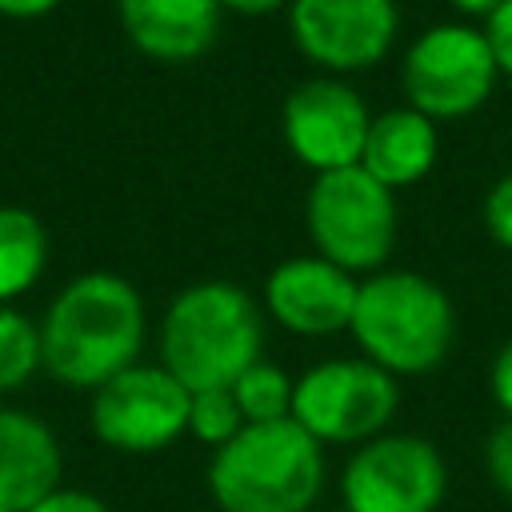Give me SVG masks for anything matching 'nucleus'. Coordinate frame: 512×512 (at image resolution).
<instances>
[{
  "mask_svg": "<svg viewBox=\"0 0 512 512\" xmlns=\"http://www.w3.org/2000/svg\"><path fill=\"white\" fill-rule=\"evenodd\" d=\"M60 0H0V16H12V20H36V16H48Z\"/></svg>",
  "mask_w": 512,
  "mask_h": 512,
  "instance_id": "393cba45",
  "label": "nucleus"
},
{
  "mask_svg": "<svg viewBox=\"0 0 512 512\" xmlns=\"http://www.w3.org/2000/svg\"><path fill=\"white\" fill-rule=\"evenodd\" d=\"M484 468H488V480L492 488L512 500V420H500L488 440H484Z\"/></svg>",
  "mask_w": 512,
  "mask_h": 512,
  "instance_id": "aec40b11",
  "label": "nucleus"
},
{
  "mask_svg": "<svg viewBox=\"0 0 512 512\" xmlns=\"http://www.w3.org/2000/svg\"><path fill=\"white\" fill-rule=\"evenodd\" d=\"M188 404L192 392L164 364H132L92 392L88 424L104 448L148 456L188 436Z\"/></svg>",
  "mask_w": 512,
  "mask_h": 512,
  "instance_id": "1a4fd4ad",
  "label": "nucleus"
},
{
  "mask_svg": "<svg viewBox=\"0 0 512 512\" xmlns=\"http://www.w3.org/2000/svg\"><path fill=\"white\" fill-rule=\"evenodd\" d=\"M348 332L364 360L388 376H424L444 364L456 336V312L436 280L392 268L360 280Z\"/></svg>",
  "mask_w": 512,
  "mask_h": 512,
  "instance_id": "20e7f679",
  "label": "nucleus"
},
{
  "mask_svg": "<svg viewBox=\"0 0 512 512\" xmlns=\"http://www.w3.org/2000/svg\"><path fill=\"white\" fill-rule=\"evenodd\" d=\"M436 156H440L436 120H428L416 108H388V112L372 116V124H368L360 168L396 192V188L424 180L432 172Z\"/></svg>",
  "mask_w": 512,
  "mask_h": 512,
  "instance_id": "2eb2a0df",
  "label": "nucleus"
},
{
  "mask_svg": "<svg viewBox=\"0 0 512 512\" xmlns=\"http://www.w3.org/2000/svg\"><path fill=\"white\" fill-rule=\"evenodd\" d=\"M484 224H488V236L512 252V172L500 176L484 196Z\"/></svg>",
  "mask_w": 512,
  "mask_h": 512,
  "instance_id": "412c9836",
  "label": "nucleus"
},
{
  "mask_svg": "<svg viewBox=\"0 0 512 512\" xmlns=\"http://www.w3.org/2000/svg\"><path fill=\"white\" fill-rule=\"evenodd\" d=\"M368 124H372V116H368L360 92L340 80H328V76L300 84L284 100V116H280L288 152L316 176L360 164Z\"/></svg>",
  "mask_w": 512,
  "mask_h": 512,
  "instance_id": "9b49d317",
  "label": "nucleus"
},
{
  "mask_svg": "<svg viewBox=\"0 0 512 512\" xmlns=\"http://www.w3.org/2000/svg\"><path fill=\"white\" fill-rule=\"evenodd\" d=\"M292 384L296 380L272 360H256L248 372H240V380L232 384V396L240 404L244 424L288 420L292 416Z\"/></svg>",
  "mask_w": 512,
  "mask_h": 512,
  "instance_id": "f3484780",
  "label": "nucleus"
},
{
  "mask_svg": "<svg viewBox=\"0 0 512 512\" xmlns=\"http://www.w3.org/2000/svg\"><path fill=\"white\" fill-rule=\"evenodd\" d=\"M216 4L228 12H240V16H268V12L288 8L292 0H216Z\"/></svg>",
  "mask_w": 512,
  "mask_h": 512,
  "instance_id": "a878e982",
  "label": "nucleus"
},
{
  "mask_svg": "<svg viewBox=\"0 0 512 512\" xmlns=\"http://www.w3.org/2000/svg\"><path fill=\"white\" fill-rule=\"evenodd\" d=\"M40 368V324L20 308L0 304V396L24 388Z\"/></svg>",
  "mask_w": 512,
  "mask_h": 512,
  "instance_id": "a211bd4d",
  "label": "nucleus"
},
{
  "mask_svg": "<svg viewBox=\"0 0 512 512\" xmlns=\"http://www.w3.org/2000/svg\"><path fill=\"white\" fill-rule=\"evenodd\" d=\"M28 512H116L104 496H96V492H88V488H68V484H60L52 496H44L36 508H28Z\"/></svg>",
  "mask_w": 512,
  "mask_h": 512,
  "instance_id": "5701e85b",
  "label": "nucleus"
},
{
  "mask_svg": "<svg viewBox=\"0 0 512 512\" xmlns=\"http://www.w3.org/2000/svg\"><path fill=\"white\" fill-rule=\"evenodd\" d=\"M64 484V448L28 408L0 404V508L28 512Z\"/></svg>",
  "mask_w": 512,
  "mask_h": 512,
  "instance_id": "ddd939ff",
  "label": "nucleus"
},
{
  "mask_svg": "<svg viewBox=\"0 0 512 512\" xmlns=\"http://www.w3.org/2000/svg\"><path fill=\"white\" fill-rule=\"evenodd\" d=\"M360 280L324 256H292L264 280V312L296 336H332L352 324Z\"/></svg>",
  "mask_w": 512,
  "mask_h": 512,
  "instance_id": "f8f14e48",
  "label": "nucleus"
},
{
  "mask_svg": "<svg viewBox=\"0 0 512 512\" xmlns=\"http://www.w3.org/2000/svg\"><path fill=\"white\" fill-rule=\"evenodd\" d=\"M0 512H12V508H0Z\"/></svg>",
  "mask_w": 512,
  "mask_h": 512,
  "instance_id": "c85d7f7f",
  "label": "nucleus"
},
{
  "mask_svg": "<svg viewBox=\"0 0 512 512\" xmlns=\"http://www.w3.org/2000/svg\"><path fill=\"white\" fill-rule=\"evenodd\" d=\"M320 512H348V508H340V504H336V508H320Z\"/></svg>",
  "mask_w": 512,
  "mask_h": 512,
  "instance_id": "cd10ccee",
  "label": "nucleus"
},
{
  "mask_svg": "<svg viewBox=\"0 0 512 512\" xmlns=\"http://www.w3.org/2000/svg\"><path fill=\"white\" fill-rule=\"evenodd\" d=\"M264 316L232 280H200L172 296L160 320V364L188 388H232L260 360Z\"/></svg>",
  "mask_w": 512,
  "mask_h": 512,
  "instance_id": "f03ea898",
  "label": "nucleus"
},
{
  "mask_svg": "<svg viewBox=\"0 0 512 512\" xmlns=\"http://www.w3.org/2000/svg\"><path fill=\"white\" fill-rule=\"evenodd\" d=\"M204 480L220 512H312L324 492V444L292 416L244 424L212 452Z\"/></svg>",
  "mask_w": 512,
  "mask_h": 512,
  "instance_id": "7ed1b4c3",
  "label": "nucleus"
},
{
  "mask_svg": "<svg viewBox=\"0 0 512 512\" xmlns=\"http://www.w3.org/2000/svg\"><path fill=\"white\" fill-rule=\"evenodd\" d=\"M124 36L152 60L184 64L204 56L220 32L216 0H116Z\"/></svg>",
  "mask_w": 512,
  "mask_h": 512,
  "instance_id": "4468645a",
  "label": "nucleus"
},
{
  "mask_svg": "<svg viewBox=\"0 0 512 512\" xmlns=\"http://www.w3.org/2000/svg\"><path fill=\"white\" fill-rule=\"evenodd\" d=\"M244 428V416H240V404L232 396V388H208V392H192V404H188V432L208 444L212 452L224 448L236 432Z\"/></svg>",
  "mask_w": 512,
  "mask_h": 512,
  "instance_id": "6ab92c4d",
  "label": "nucleus"
},
{
  "mask_svg": "<svg viewBox=\"0 0 512 512\" xmlns=\"http://www.w3.org/2000/svg\"><path fill=\"white\" fill-rule=\"evenodd\" d=\"M400 408V384L364 356L312 364L292 384V420L316 444H368L388 432Z\"/></svg>",
  "mask_w": 512,
  "mask_h": 512,
  "instance_id": "423d86ee",
  "label": "nucleus"
},
{
  "mask_svg": "<svg viewBox=\"0 0 512 512\" xmlns=\"http://www.w3.org/2000/svg\"><path fill=\"white\" fill-rule=\"evenodd\" d=\"M488 388H492V400L504 412V420H512V340L496 352L492 372H488Z\"/></svg>",
  "mask_w": 512,
  "mask_h": 512,
  "instance_id": "b1692460",
  "label": "nucleus"
},
{
  "mask_svg": "<svg viewBox=\"0 0 512 512\" xmlns=\"http://www.w3.org/2000/svg\"><path fill=\"white\" fill-rule=\"evenodd\" d=\"M484 40L492 48V60L504 76H512V0H504L488 20H484Z\"/></svg>",
  "mask_w": 512,
  "mask_h": 512,
  "instance_id": "4be33fe9",
  "label": "nucleus"
},
{
  "mask_svg": "<svg viewBox=\"0 0 512 512\" xmlns=\"http://www.w3.org/2000/svg\"><path fill=\"white\" fill-rule=\"evenodd\" d=\"M444 496L448 464L416 432H384L352 448L340 472V508L348 512H436Z\"/></svg>",
  "mask_w": 512,
  "mask_h": 512,
  "instance_id": "0eeeda50",
  "label": "nucleus"
},
{
  "mask_svg": "<svg viewBox=\"0 0 512 512\" xmlns=\"http://www.w3.org/2000/svg\"><path fill=\"white\" fill-rule=\"evenodd\" d=\"M496 76L492 48L472 24H432L416 36L400 68L408 108L428 120H460L476 112L492 96Z\"/></svg>",
  "mask_w": 512,
  "mask_h": 512,
  "instance_id": "6e6552de",
  "label": "nucleus"
},
{
  "mask_svg": "<svg viewBox=\"0 0 512 512\" xmlns=\"http://www.w3.org/2000/svg\"><path fill=\"white\" fill-rule=\"evenodd\" d=\"M288 28L296 48L328 72H364L396 40V0H292Z\"/></svg>",
  "mask_w": 512,
  "mask_h": 512,
  "instance_id": "9d476101",
  "label": "nucleus"
},
{
  "mask_svg": "<svg viewBox=\"0 0 512 512\" xmlns=\"http://www.w3.org/2000/svg\"><path fill=\"white\" fill-rule=\"evenodd\" d=\"M452 4H456L460 12H468V16H484V20H488L504 0H452Z\"/></svg>",
  "mask_w": 512,
  "mask_h": 512,
  "instance_id": "bb28decb",
  "label": "nucleus"
},
{
  "mask_svg": "<svg viewBox=\"0 0 512 512\" xmlns=\"http://www.w3.org/2000/svg\"><path fill=\"white\" fill-rule=\"evenodd\" d=\"M148 316L132 280L84 272L68 280L40 320V360L64 388L96 392L124 368L140 364Z\"/></svg>",
  "mask_w": 512,
  "mask_h": 512,
  "instance_id": "f257e3e1",
  "label": "nucleus"
},
{
  "mask_svg": "<svg viewBox=\"0 0 512 512\" xmlns=\"http://www.w3.org/2000/svg\"><path fill=\"white\" fill-rule=\"evenodd\" d=\"M48 264V232L44 224L16 204H0V304L24 296Z\"/></svg>",
  "mask_w": 512,
  "mask_h": 512,
  "instance_id": "dca6fc26",
  "label": "nucleus"
},
{
  "mask_svg": "<svg viewBox=\"0 0 512 512\" xmlns=\"http://www.w3.org/2000/svg\"><path fill=\"white\" fill-rule=\"evenodd\" d=\"M304 224L316 256L352 276L376 272L396 244V200L360 164L320 172L308 188Z\"/></svg>",
  "mask_w": 512,
  "mask_h": 512,
  "instance_id": "39448f33",
  "label": "nucleus"
}]
</instances>
